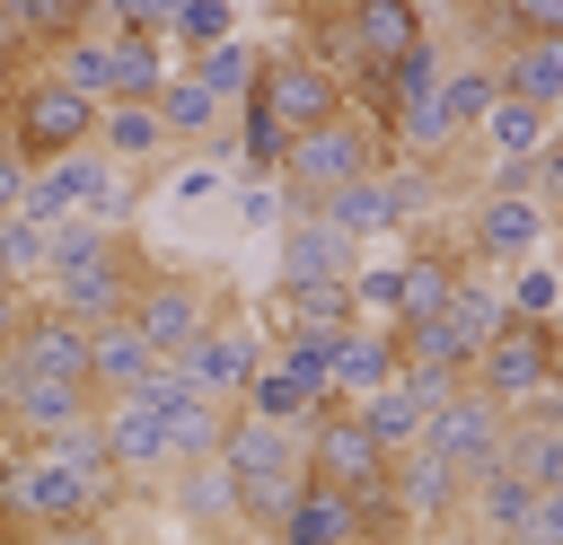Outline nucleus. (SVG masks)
Masks as SVG:
<instances>
[{
  "label": "nucleus",
  "instance_id": "obj_48",
  "mask_svg": "<svg viewBox=\"0 0 563 545\" xmlns=\"http://www.w3.org/2000/svg\"><path fill=\"white\" fill-rule=\"evenodd\" d=\"M484 545H501V536H484Z\"/></svg>",
  "mask_w": 563,
  "mask_h": 545
},
{
  "label": "nucleus",
  "instance_id": "obj_42",
  "mask_svg": "<svg viewBox=\"0 0 563 545\" xmlns=\"http://www.w3.org/2000/svg\"><path fill=\"white\" fill-rule=\"evenodd\" d=\"M510 545H563V492H537L528 501V519H519V536Z\"/></svg>",
  "mask_w": 563,
  "mask_h": 545
},
{
  "label": "nucleus",
  "instance_id": "obj_39",
  "mask_svg": "<svg viewBox=\"0 0 563 545\" xmlns=\"http://www.w3.org/2000/svg\"><path fill=\"white\" fill-rule=\"evenodd\" d=\"M229 35H238V9H229V0H176V18H167L176 62H185V53H202V44H229Z\"/></svg>",
  "mask_w": 563,
  "mask_h": 545
},
{
  "label": "nucleus",
  "instance_id": "obj_9",
  "mask_svg": "<svg viewBox=\"0 0 563 545\" xmlns=\"http://www.w3.org/2000/svg\"><path fill=\"white\" fill-rule=\"evenodd\" d=\"M422 448L449 457L457 475H484V466H501V448H510V404H493L484 387H457V396L431 413Z\"/></svg>",
  "mask_w": 563,
  "mask_h": 545
},
{
  "label": "nucleus",
  "instance_id": "obj_13",
  "mask_svg": "<svg viewBox=\"0 0 563 545\" xmlns=\"http://www.w3.org/2000/svg\"><path fill=\"white\" fill-rule=\"evenodd\" d=\"M0 369H9V378H62V387H88V325H70L53 299H35Z\"/></svg>",
  "mask_w": 563,
  "mask_h": 545
},
{
  "label": "nucleus",
  "instance_id": "obj_36",
  "mask_svg": "<svg viewBox=\"0 0 563 545\" xmlns=\"http://www.w3.org/2000/svg\"><path fill=\"white\" fill-rule=\"evenodd\" d=\"M501 299H510V316L563 325V264H554V255H528V264H510V272H501Z\"/></svg>",
  "mask_w": 563,
  "mask_h": 545
},
{
  "label": "nucleus",
  "instance_id": "obj_24",
  "mask_svg": "<svg viewBox=\"0 0 563 545\" xmlns=\"http://www.w3.org/2000/svg\"><path fill=\"white\" fill-rule=\"evenodd\" d=\"M440 316L457 325V343H466V352H484V343H493V334L510 325V299H501V272H493V264H466Z\"/></svg>",
  "mask_w": 563,
  "mask_h": 545
},
{
  "label": "nucleus",
  "instance_id": "obj_43",
  "mask_svg": "<svg viewBox=\"0 0 563 545\" xmlns=\"http://www.w3.org/2000/svg\"><path fill=\"white\" fill-rule=\"evenodd\" d=\"M26 176H35V167L0 141V220H18V211H26Z\"/></svg>",
  "mask_w": 563,
  "mask_h": 545
},
{
  "label": "nucleus",
  "instance_id": "obj_4",
  "mask_svg": "<svg viewBox=\"0 0 563 545\" xmlns=\"http://www.w3.org/2000/svg\"><path fill=\"white\" fill-rule=\"evenodd\" d=\"M255 97L273 105V123H282V132H317V123L352 114V88H343V70H334L325 53H299V44L255 62Z\"/></svg>",
  "mask_w": 563,
  "mask_h": 545
},
{
  "label": "nucleus",
  "instance_id": "obj_6",
  "mask_svg": "<svg viewBox=\"0 0 563 545\" xmlns=\"http://www.w3.org/2000/svg\"><path fill=\"white\" fill-rule=\"evenodd\" d=\"M132 325L150 334V352H158V360H176L185 343H202V334L220 325L211 281H202L194 264H150V272H141V290H132Z\"/></svg>",
  "mask_w": 563,
  "mask_h": 545
},
{
  "label": "nucleus",
  "instance_id": "obj_41",
  "mask_svg": "<svg viewBox=\"0 0 563 545\" xmlns=\"http://www.w3.org/2000/svg\"><path fill=\"white\" fill-rule=\"evenodd\" d=\"M528 176H537V202H545V220H554V237H563V132L537 149V167H528Z\"/></svg>",
  "mask_w": 563,
  "mask_h": 545
},
{
  "label": "nucleus",
  "instance_id": "obj_3",
  "mask_svg": "<svg viewBox=\"0 0 563 545\" xmlns=\"http://www.w3.org/2000/svg\"><path fill=\"white\" fill-rule=\"evenodd\" d=\"M466 387H484L493 404H528V396H545V387H563V325H537V316H510L484 352H475V369H466Z\"/></svg>",
  "mask_w": 563,
  "mask_h": 545
},
{
  "label": "nucleus",
  "instance_id": "obj_34",
  "mask_svg": "<svg viewBox=\"0 0 563 545\" xmlns=\"http://www.w3.org/2000/svg\"><path fill=\"white\" fill-rule=\"evenodd\" d=\"M167 501H176L185 519H202V527H229V519H238V483H229L220 457H211V466H176V475H167Z\"/></svg>",
  "mask_w": 563,
  "mask_h": 545
},
{
  "label": "nucleus",
  "instance_id": "obj_37",
  "mask_svg": "<svg viewBox=\"0 0 563 545\" xmlns=\"http://www.w3.org/2000/svg\"><path fill=\"white\" fill-rule=\"evenodd\" d=\"M501 466H510V475H528L537 492H563V422H510Z\"/></svg>",
  "mask_w": 563,
  "mask_h": 545
},
{
  "label": "nucleus",
  "instance_id": "obj_19",
  "mask_svg": "<svg viewBox=\"0 0 563 545\" xmlns=\"http://www.w3.org/2000/svg\"><path fill=\"white\" fill-rule=\"evenodd\" d=\"M273 545H361V501L334 483H299V501L282 510Z\"/></svg>",
  "mask_w": 563,
  "mask_h": 545
},
{
  "label": "nucleus",
  "instance_id": "obj_44",
  "mask_svg": "<svg viewBox=\"0 0 563 545\" xmlns=\"http://www.w3.org/2000/svg\"><path fill=\"white\" fill-rule=\"evenodd\" d=\"M167 193H176V202H211V193H220V149H211V158H194V167H185Z\"/></svg>",
  "mask_w": 563,
  "mask_h": 545
},
{
  "label": "nucleus",
  "instance_id": "obj_25",
  "mask_svg": "<svg viewBox=\"0 0 563 545\" xmlns=\"http://www.w3.org/2000/svg\"><path fill=\"white\" fill-rule=\"evenodd\" d=\"M528 501H537V483L528 475H510V466H484V475H466V527H484V536H519V519H528Z\"/></svg>",
  "mask_w": 563,
  "mask_h": 545
},
{
  "label": "nucleus",
  "instance_id": "obj_21",
  "mask_svg": "<svg viewBox=\"0 0 563 545\" xmlns=\"http://www.w3.org/2000/svg\"><path fill=\"white\" fill-rule=\"evenodd\" d=\"M484 62H493L501 97L563 114V35H537V44H510V53H484Z\"/></svg>",
  "mask_w": 563,
  "mask_h": 545
},
{
  "label": "nucleus",
  "instance_id": "obj_45",
  "mask_svg": "<svg viewBox=\"0 0 563 545\" xmlns=\"http://www.w3.org/2000/svg\"><path fill=\"white\" fill-rule=\"evenodd\" d=\"M35 545H132V536H114V519H70V527H53Z\"/></svg>",
  "mask_w": 563,
  "mask_h": 545
},
{
  "label": "nucleus",
  "instance_id": "obj_7",
  "mask_svg": "<svg viewBox=\"0 0 563 545\" xmlns=\"http://www.w3.org/2000/svg\"><path fill=\"white\" fill-rule=\"evenodd\" d=\"M299 466H308V483H334V492L369 501V492H387V466H396V457L361 431L352 404H325V413L299 431Z\"/></svg>",
  "mask_w": 563,
  "mask_h": 545
},
{
  "label": "nucleus",
  "instance_id": "obj_12",
  "mask_svg": "<svg viewBox=\"0 0 563 545\" xmlns=\"http://www.w3.org/2000/svg\"><path fill=\"white\" fill-rule=\"evenodd\" d=\"M141 272H150V255H141L132 237H114L106 264H88V272H70V281H44V299H53L70 325H114V316H132Z\"/></svg>",
  "mask_w": 563,
  "mask_h": 545
},
{
  "label": "nucleus",
  "instance_id": "obj_31",
  "mask_svg": "<svg viewBox=\"0 0 563 545\" xmlns=\"http://www.w3.org/2000/svg\"><path fill=\"white\" fill-rule=\"evenodd\" d=\"M440 79H449V44H440V35L405 44V53L387 62V114H422V105L440 97Z\"/></svg>",
  "mask_w": 563,
  "mask_h": 545
},
{
  "label": "nucleus",
  "instance_id": "obj_1",
  "mask_svg": "<svg viewBox=\"0 0 563 545\" xmlns=\"http://www.w3.org/2000/svg\"><path fill=\"white\" fill-rule=\"evenodd\" d=\"M387 167V132L369 123V114H334V123H317V132H290L282 141V220H308L317 211V193H334V185H361V176H378Z\"/></svg>",
  "mask_w": 563,
  "mask_h": 545
},
{
  "label": "nucleus",
  "instance_id": "obj_49",
  "mask_svg": "<svg viewBox=\"0 0 563 545\" xmlns=\"http://www.w3.org/2000/svg\"><path fill=\"white\" fill-rule=\"evenodd\" d=\"M475 9H484V0H475Z\"/></svg>",
  "mask_w": 563,
  "mask_h": 545
},
{
  "label": "nucleus",
  "instance_id": "obj_23",
  "mask_svg": "<svg viewBox=\"0 0 563 545\" xmlns=\"http://www.w3.org/2000/svg\"><path fill=\"white\" fill-rule=\"evenodd\" d=\"M466 264H475L466 246H413V255H396V281H405V308H396V325H405V316H440Z\"/></svg>",
  "mask_w": 563,
  "mask_h": 545
},
{
  "label": "nucleus",
  "instance_id": "obj_17",
  "mask_svg": "<svg viewBox=\"0 0 563 545\" xmlns=\"http://www.w3.org/2000/svg\"><path fill=\"white\" fill-rule=\"evenodd\" d=\"M422 0H352L343 9V44L361 53V70H387L405 44H422Z\"/></svg>",
  "mask_w": 563,
  "mask_h": 545
},
{
  "label": "nucleus",
  "instance_id": "obj_40",
  "mask_svg": "<svg viewBox=\"0 0 563 545\" xmlns=\"http://www.w3.org/2000/svg\"><path fill=\"white\" fill-rule=\"evenodd\" d=\"M176 0H97V26L106 35H167Z\"/></svg>",
  "mask_w": 563,
  "mask_h": 545
},
{
  "label": "nucleus",
  "instance_id": "obj_38",
  "mask_svg": "<svg viewBox=\"0 0 563 545\" xmlns=\"http://www.w3.org/2000/svg\"><path fill=\"white\" fill-rule=\"evenodd\" d=\"M255 62H264V53H255V44H238V35H229V44H202V53H185V70H194V79H202L220 105H238V97L255 88Z\"/></svg>",
  "mask_w": 563,
  "mask_h": 545
},
{
  "label": "nucleus",
  "instance_id": "obj_47",
  "mask_svg": "<svg viewBox=\"0 0 563 545\" xmlns=\"http://www.w3.org/2000/svg\"><path fill=\"white\" fill-rule=\"evenodd\" d=\"M26 308H35V299L0 281V360H9V343H18V325H26Z\"/></svg>",
  "mask_w": 563,
  "mask_h": 545
},
{
  "label": "nucleus",
  "instance_id": "obj_2",
  "mask_svg": "<svg viewBox=\"0 0 563 545\" xmlns=\"http://www.w3.org/2000/svg\"><path fill=\"white\" fill-rule=\"evenodd\" d=\"M0 114H9V123H0V141H9L26 167L70 158V149H97V105H88L79 88H62L44 62H35V70H26V79L0 97Z\"/></svg>",
  "mask_w": 563,
  "mask_h": 545
},
{
  "label": "nucleus",
  "instance_id": "obj_29",
  "mask_svg": "<svg viewBox=\"0 0 563 545\" xmlns=\"http://www.w3.org/2000/svg\"><path fill=\"white\" fill-rule=\"evenodd\" d=\"M176 70V44L167 35H114V97L106 105H150Z\"/></svg>",
  "mask_w": 563,
  "mask_h": 545
},
{
  "label": "nucleus",
  "instance_id": "obj_11",
  "mask_svg": "<svg viewBox=\"0 0 563 545\" xmlns=\"http://www.w3.org/2000/svg\"><path fill=\"white\" fill-rule=\"evenodd\" d=\"M167 369H176L194 396H211V404H238V396H246V378L264 369V334H255V325H238V316H220V325H211L202 343H185Z\"/></svg>",
  "mask_w": 563,
  "mask_h": 545
},
{
  "label": "nucleus",
  "instance_id": "obj_10",
  "mask_svg": "<svg viewBox=\"0 0 563 545\" xmlns=\"http://www.w3.org/2000/svg\"><path fill=\"white\" fill-rule=\"evenodd\" d=\"M545 246H554V220H545L537 193H484V202L466 211V255L493 264V272H510V264H528V255H545Z\"/></svg>",
  "mask_w": 563,
  "mask_h": 545
},
{
  "label": "nucleus",
  "instance_id": "obj_16",
  "mask_svg": "<svg viewBox=\"0 0 563 545\" xmlns=\"http://www.w3.org/2000/svg\"><path fill=\"white\" fill-rule=\"evenodd\" d=\"M387 492H396L405 527H457V510H466V475L449 457H431V448H405L387 466Z\"/></svg>",
  "mask_w": 563,
  "mask_h": 545
},
{
  "label": "nucleus",
  "instance_id": "obj_5",
  "mask_svg": "<svg viewBox=\"0 0 563 545\" xmlns=\"http://www.w3.org/2000/svg\"><path fill=\"white\" fill-rule=\"evenodd\" d=\"M431 202V185H422V167H378V176H361V185H334V193H317V211L308 220H325V229H343L352 246H369V237H387V229H413V211Z\"/></svg>",
  "mask_w": 563,
  "mask_h": 545
},
{
  "label": "nucleus",
  "instance_id": "obj_27",
  "mask_svg": "<svg viewBox=\"0 0 563 545\" xmlns=\"http://www.w3.org/2000/svg\"><path fill=\"white\" fill-rule=\"evenodd\" d=\"M150 114L167 123V141H211V132L229 123V105H220V97H211V88H202L185 62H176V70H167V88L150 97Z\"/></svg>",
  "mask_w": 563,
  "mask_h": 545
},
{
  "label": "nucleus",
  "instance_id": "obj_32",
  "mask_svg": "<svg viewBox=\"0 0 563 545\" xmlns=\"http://www.w3.org/2000/svg\"><path fill=\"white\" fill-rule=\"evenodd\" d=\"M396 352H405V369H440V378H466L475 369V352L457 343L449 316H405L396 325Z\"/></svg>",
  "mask_w": 563,
  "mask_h": 545
},
{
  "label": "nucleus",
  "instance_id": "obj_33",
  "mask_svg": "<svg viewBox=\"0 0 563 545\" xmlns=\"http://www.w3.org/2000/svg\"><path fill=\"white\" fill-rule=\"evenodd\" d=\"M220 440H229V404L185 396V404L167 413V457H176V466H211V457H220Z\"/></svg>",
  "mask_w": 563,
  "mask_h": 545
},
{
  "label": "nucleus",
  "instance_id": "obj_22",
  "mask_svg": "<svg viewBox=\"0 0 563 545\" xmlns=\"http://www.w3.org/2000/svg\"><path fill=\"white\" fill-rule=\"evenodd\" d=\"M229 413H246V422H273V431H308V422L325 413V396H317V387H299V378H290V369L264 352V369L246 378V396H238Z\"/></svg>",
  "mask_w": 563,
  "mask_h": 545
},
{
  "label": "nucleus",
  "instance_id": "obj_20",
  "mask_svg": "<svg viewBox=\"0 0 563 545\" xmlns=\"http://www.w3.org/2000/svg\"><path fill=\"white\" fill-rule=\"evenodd\" d=\"M150 369H158V352H150V334H141L132 316L88 325V387H97V396H132Z\"/></svg>",
  "mask_w": 563,
  "mask_h": 545
},
{
  "label": "nucleus",
  "instance_id": "obj_18",
  "mask_svg": "<svg viewBox=\"0 0 563 545\" xmlns=\"http://www.w3.org/2000/svg\"><path fill=\"white\" fill-rule=\"evenodd\" d=\"M405 369V352H396V325H343V343H334V404H361V396H378L387 378Z\"/></svg>",
  "mask_w": 563,
  "mask_h": 545
},
{
  "label": "nucleus",
  "instance_id": "obj_30",
  "mask_svg": "<svg viewBox=\"0 0 563 545\" xmlns=\"http://www.w3.org/2000/svg\"><path fill=\"white\" fill-rule=\"evenodd\" d=\"M475 132H484L493 167H528V158H537V149L554 141V114H545V105H519V97H501V105H493V114H484Z\"/></svg>",
  "mask_w": 563,
  "mask_h": 545
},
{
  "label": "nucleus",
  "instance_id": "obj_28",
  "mask_svg": "<svg viewBox=\"0 0 563 545\" xmlns=\"http://www.w3.org/2000/svg\"><path fill=\"white\" fill-rule=\"evenodd\" d=\"M97 149L132 176V167H150V158H167L176 141H167V123L150 114V105H97Z\"/></svg>",
  "mask_w": 563,
  "mask_h": 545
},
{
  "label": "nucleus",
  "instance_id": "obj_14",
  "mask_svg": "<svg viewBox=\"0 0 563 545\" xmlns=\"http://www.w3.org/2000/svg\"><path fill=\"white\" fill-rule=\"evenodd\" d=\"M97 448H106V466H114L123 483H158V475H176V457H167V422H158L150 404H132V396H97Z\"/></svg>",
  "mask_w": 563,
  "mask_h": 545
},
{
  "label": "nucleus",
  "instance_id": "obj_8",
  "mask_svg": "<svg viewBox=\"0 0 563 545\" xmlns=\"http://www.w3.org/2000/svg\"><path fill=\"white\" fill-rule=\"evenodd\" d=\"M97 422V387H62V378H9L0 369V431L18 448H44V440H70Z\"/></svg>",
  "mask_w": 563,
  "mask_h": 545
},
{
  "label": "nucleus",
  "instance_id": "obj_26",
  "mask_svg": "<svg viewBox=\"0 0 563 545\" xmlns=\"http://www.w3.org/2000/svg\"><path fill=\"white\" fill-rule=\"evenodd\" d=\"M44 70H53L62 88H79L88 105H106V97H114V35H106V26H79L70 44L44 53Z\"/></svg>",
  "mask_w": 563,
  "mask_h": 545
},
{
  "label": "nucleus",
  "instance_id": "obj_35",
  "mask_svg": "<svg viewBox=\"0 0 563 545\" xmlns=\"http://www.w3.org/2000/svg\"><path fill=\"white\" fill-rule=\"evenodd\" d=\"M334 343H343V325H299V316H290V325H282V352H273V360H282V369H290L299 387H317V396L334 404V387H325V378H334Z\"/></svg>",
  "mask_w": 563,
  "mask_h": 545
},
{
  "label": "nucleus",
  "instance_id": "obj_46",
  "mask_svg": "<svg viewBox=\"0 0 563 545\" xmlns=\"http://www.w3.org/2000/svg\"><path fill=\"white\" fill-rule=\"evenodd\" d=\"M238 220H246V229H273V220H282V193H273V185H246V193H238Z\"/></svg>",
  "mask_w": 563,
  "mask_h": 545
},
{
  "label": "nucleus",
  "instance_id": "obj_15",
  "mask_svg": "<svg viewBox=\"0 0 563 545\" xmlns=\"http://www.w3.org/2000/svg\"><path fill=\"white\" fill-rule=\"evenodd\" d=\"M361 272V246L325 220H282V246H273V290H317V281H352Z\"/></svg>",
  "mask_w": 563,
  "mask_h": 545
}]
</instances>
